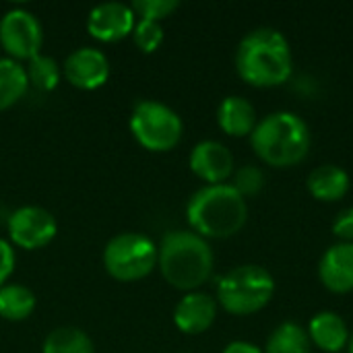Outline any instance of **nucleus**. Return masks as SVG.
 <instances>
[{"label":"nucleus","mask_w":353,"mask_h":353,"mask_svg":"<svg viewBox=\"0 0 353 353\" xmlns=\"http://www.w3.org/2000/svg\"><path fill=\"white\" fill-rule=\"evenodd\" d=\"M27 89L29 81L25 66L12 58H0V112L21 101Z\"/></svg>","instance_id":"a211bd4d"},{"label":"nucleus","mask_w":353,"mask_h":353,"mask_svg":"<svg viewBox=\"0 0 353 353\" xmlns=\"http://www.w3.org/2000/svg\"><path fill=\"white\" fill-rule=\"evenodd\" d=\"M12 271H14V250L6 240L0 238V288L6 285Z\"/></svg>","instance_id":"bb28decb"},{"label":"nucleus","mask_w":353,"mask_h":353,"mask_svg":"<svg viewBox=\"0 0 353 353\" xmlns=\"http://www.w3.org/2000/svg\"><path fill=\"white\" fill-rule=\"evenodd\" d=\"M25 72H27L29 85H33L39 91H54L62 79V68L58 66V62L43 54L33 56L27 62Z\"/></svg>","instance_id":"4be33fe9"},{"label":"nucleus","mask_w":353,"mask_h":353,"mask_svg":"<svg viewBox=\"0 0 353 353\" xmlns=\"http://www.w3.org/2000/svg\"><path fill=\"white\" fill-rule=\"evenodd\" d=\"M321 281L335 294H347L353 290V242L333 244L319 265Z\"/></svg>","instance_id":"4468645a"},{"label":"nucleus","mask_w":353,"mask_h":353,"mask_svg":"<svg viewBox=\"0 0 353 353\" xmlns=\"http://www.w3.org/2000/svg\"><path fill=\"white\" fill-rule=\"evenodd\" d=\"M190 170L207 184H225L234 172V155L219 141H201L190 153Z\"/></svg>","instance_id":"f8f14e48"},{"label":"nucleus","mask_w":353,"mask_h":353,"mask_svg":"<svg viewBox=\"0 0 353 353\" xmlns=\"http://www.w3.org/2000/svg\"><path fill=\"white\" fill-rule=\"evenodd\" d=\"M137 25V14L128 4L122 2H103L91 8L87 17V31L91 37L114 43L128 35H132V29Z\"/></svg>","instance_id":"9b49d317"},{"label":"nucleus","mask_w":353,"mask_h":353,"mask_svg":"<svg viewBox=\"0 0 353 353\" xmlns=\"http://www.w3.org/2000/svg\"><path fill=\"white\" fill-rule=\"evenodd\" d=\"M244 199L246 196H254V194H259L261 190H263V186H265V174H263V170L261 168H256V165H244V168H240L238 172H236V176H234V184H232Z\"/></svg>","instance_id":"393cba45"},{"label":"nucleus","mask_w":353,"mask_h":353,"mask_svg":"<svg viewBox=\"0 0 353 353\" xmlns=\"http://www.w3.org/2000/svg\"><path fill=\"white\" fill-rule=\"evenodd\" d=\"M43 43V29L39 19L25 8H10L0 19V46L6 52V58L12 60H31L39 54Z\"/></svg>","instance_id":"6e6552de"},{"label":"nucleus","mask_w":353,"mask_h":353,"mask_svg":"<svg viewBox=\"0 0 353 353\" xmlns=\"http://www.w3.org/2000/svg\"><path fill=\"white\" fill-rule=\"evenodd\" d=\"M130 132L141 147L153 153H163L180 143L184 124L170 105L155 99H143L132 108Z\"/></svg>","instance_id":"0eeeda50"},{"label":"nucleus","mask_w":353,"mask_h":353,"mask_svg":"<svg viewBox=\"0 0 353 353\" xmlns=\"http://www.w3.org/2000/svg\"><path fill=\"white\" fill-rule=\"evenodd\" d=\"M186 219L203 238H230L244 228L248 205L232 184H207L190 196Z\"/></svg>","instance_id":"7ed1b4c3"},{"label":"nucleus","mask_w":353,"mask_h":353,"mask_svg":"<svg viewBox=\"0 0 353 353\" xmlns=\"http://www.w3.org/2000/svg\"><path fill=\"white\" fill-rule=\"evenodd\" d=\"M308 331L298 323L279 325L267 339L265 353H310Z\"/></svg>","instance_id":"aec40b11"},{"label":"nucleus","mask_w":353,"mask_h":353,"mask_svg":"<svg viewBox=\"0 0 353 353\" xmlns=\"http://www.w3.org/2000/svg\"><path fill=\"white\" fill-rule=\"evenodd\" d=\"M223 353H265L261 347H256L254 343L250 341H232Z\"/></svg>","instance_id":"cd10ccee"},{"label":"nucleus","mask_w":353,"mask_h":353,"mask_svg":"<svg viewBox=\"0 0 353 353\" xmlns=\"http://www.w3.org/2000/svg\"><path fill=\"white\" fill-rule=\"evenodd\" d=\"M103 267L116 281H141L157 267V246L137 232L118 234L103 248Z\"/></svg>","instance_id":"423d86ee"},{"label":"nucleus","mask_w":353,"mask_h":353,"mask_svg":"<svg viewBox=\"0 0 353 353\" xmlns=\"http://www.w3.org/2000/svg\"><path fill=\"white\" fill-rule=\"evenodd\" d=\"M178 6H180L178 0H137L130 4L134 14H139L145 21H155V23H161L163 19H168Z\"/></svg>","instance_id":"b1692460"},{"label":"nucleus","mask_w":353,"mask_h":353,"mask_svg":"<svg viewBox=\"0 0 353 353\" xmlns=\"http://www.w3.org/2000/svg\"><path fill=\"white\" fill-rule=\"evenodd\" d=\"M58 234V223L54 215L35 205L17 209L8 217V236L10 242L23 250H39L48 246Z\"/></svg>","instance_id":"1a4fd4ad"},{"label":"nucleus","mask_w":353,"mask_h":353,"mask_svg":"<svg viewBox=\"0 0 353 353\" xmlns=\"http://www.w3.org/2000/svg\"><path fill=\"white\" fill-rule=\"evenodd\" d=\"M62 74L72 87L93 91L108 83L110 62L105 54L97 48H79L66 56L62 64Z\"/></svg>","instance_id":"9d476101"},{"label":"nucleus","mask_w":353,"mask_h":353,"mask_svg":"<svg viewBox=\"0 0 353 353\" xmlns=\"http://www.w3.org/2000/svg\"><path fill=\"white\" fill-rule=\"evenodd\" d=\"M347 352L353 353V333L350 335V343H347Z\"/></svg>","instance_id":"c85d7f7f"},{"label":"nucleus","mask_w":353,"mask_h":353,"mask_svg":"<svg viewBox=\"0 0 353 353\" xmlns=\"http://www.w3.org/2000/svg\"><path fill=\"white\" fill-rule=\"evenodd\" d=\"M350 335L352 333L345 321L337 312H331V310H323L314 314L308 325L310 343H314L323 352L339 353L341 350H345L350 343Z\"/></svg>","instance_id":"2eb2a0df"},{"label":"nucleus","mask_w":353,"mask_h":353,"mask_svg":"<svg viewBox=\"0 0 353 353\" xmlns=\"http://www.w3.org/2000/svg\"><path fill=\"white\" fill-rule=\"evenodd\" d=\"M163 37H165L163 27H161V23H155V21L139 19L132 29V39H134L137 48L145 54L155 52L163 43Z\"/></svg>","instance_id":"5701e85b"},{"label":"nucleus","mask_w":353,"mask_h":353,"mask_svg":"<svg viewBox=\"0 0 353 353\" xmlns=\"http://www.w3.org/2000/svg\"><path fill=\"white\" fill-rule=\"evenodd\" d=\"M215 256L209 242L188 230H172L157 246V267L163 279L182 292H196L213 273Z\"/></svg>","instance_id":"f03ea898"},{"label":"nucleus","mask_w":353,"mask_h":353,"mask_svg":"<svg viewBox=\"0 0 353 353\" xmlns=\"http://www.w3.org/2000/svg\"><path fill=\"white\" fill-rule=\"evenodd\" d=\"M41 353H95V347L85 331L77 327H58L46 337Z\"/></svg>","instance_id":"412c9836"},{"label":"nucleus","mask_w":353,"mask_h":353,"mask_svg":"<svg viewBox=\"0 0 353 353\" xmlns=\"http://www.w3.org/2000/svg\"><path fill=\"white\" fill-rule=\"evenodd\" d=\"M308 190L319 201H327V203L339 201L350 190V176L343 168L335 163L319 165L308 176Z\"/></svg>","instance_id":"f3484780"},{"label":"nucleus","mask_w":353,"mask_h":353,"mask_svg":"<svg viewBox=\"0 0 353 353\" xmlns=\"http://www.w3.org/2000/svg\"><path fill=\"white\" fill-rule=\"evenodd\" d=\"M35 310V294L19 283H6L0 288V319L4 321H25Z\"/></svg>","instance_id":"6ab92c4d"},{"label":"nucleus","mask_w":353,"mask_h":353,"mask_svg":"<svg viewBox=\"0 0 353 353\" xmlns=\"http://www.w3.org/2000/svg\"><path fill=\"white\" fill-rule=\"evenodd\" d=\"M250 143L254 153L269 165H298L310 151V130L294 112H273L256 122Z\"/></svg>","instance_id":"20e7f679"},{"label":"nucleus","mask_w":353,"mask_h":353,"mask_svg":"<svg viewBox=\"0 0 353 353\" xmlns=\"http://www.w3.org/2000/svg\"><path fill=\"white\" fill-rule=\"evenodd\" d=\"M294 68L288 37L273 27L252 29L236 50L238 74L254 87H273L290 79Z\"/></svg>","instance_id":"f257e3e1"},{"label":"nucleus","mask_w":353,"mask_h":353,"mask_svg":"<svg viewBox=\"0 0 353 353\" xmlns=\"http://www.w3.org/2000/svg\"><path fill=\"white\" fill-rule=\"evenodd\" d=\"M217 316V302L203 292H188L174 310L176 327L186 335H201L211 329Z\"/></svg>","instance_id":"ddd939ff"},{"label":"nucleus","mask_w":353,"mask_h":353,"mask_svg":"<svg viewBox=\"0 0 353 353\" xmlns=\"http://www.w3.org/2000/svg\"><path fill=\"white\" fill-rule=\"evenodd\" d=\"M275 294L273 275L259 265L228 271L217 283V300L230 314L248 316L263 310Z\"/></svg>","instance_id":"39448f33"},{"label":"nucleus","mask_w":353,"mask_h":353,"mask_svg":"<svg viewBox=\"0 0 353 353\" xmlns=\"http://www.w3.org/2000/svg\"><path fill=\"white\" fill-rule=\"evenodd\" d=\"M256 122L254 105L242 95H230L217 108V124L230 137L252 134Z\"/></svg>","instance_id":"dca6fc26"},{"label":"nucleus","mask_w":353,"mask_h":353,"mask_svg":"<svg viewBox=\"0 0 353 353\" xmlns=\"http://www.w3.org/2000/svg\"><path fill=\"white\" fill-rule=\"evenodd\" d=\"M333 234L341 238V242H353V207L343 209L333 221Z\"/></svg>","instance_id":"a878e982"}]
</instances>
